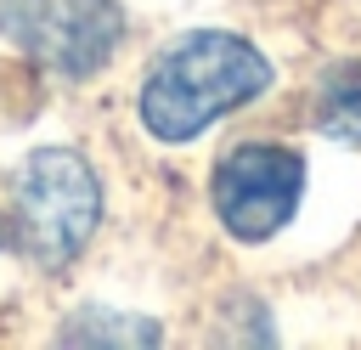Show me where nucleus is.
<instances>
[{
    "mask_svg": "<svg viewBox=\"0 0 361 350\" xmlns=\"http://www.w3.org/2000/svg\"><path fill=\"white\" fill-rule=\"evenodd\" d=\"M265 85H271V62L243 34L197 28V34H180L152 62V73L141 85V124L175 147V141L203 135L231 107L265 96Z\"/></svg>",
    "mask_w": 361,
    "mask_h": 350,
    "instance_id": "1",
    "label": "nucleus"
},
{
    "mask_svg": "<svg viewBox=\"0 0 361 350\" xmlns=\"http://www.w3.org/2000/svg\"><path fill=\"white\" fill-rule=\"evenodd\" d=\"M102 220V181L73 147H39L17 169V243L34 265L62 271L79 260Z\"/></svg>",
    "mask_w": 361,
    "mask_h": 350,
    "instance_id": "2",
    "label": "nucleus"
},
{
    "mask_svg": "<svg viewBox=\"0 0 361 350\" xmlns=\"http://www.w3.org/2000/svg\"><path fill=\"white\" fill-rule=\"evenodd\" d=\"M0 28L62 79H90L124 40L118 0H0Z\"/></svg>",
    "mask_w": 361,
    "mask_h": 350,
    "instance_id": "3",
    "label": "nucleus"
},
{
    "mask_svg": "<svg viewBox=\"0 0 361 350\" xmlns=\"http://www.w3.org/2000/svg\"><path fill=\"white\" fill-rule=\"evenodd\" d=\"M299 186H305V164L293 147H237L220 158L214 169V215L226 220L231 237L243 243H265L271 231H282L299 209Z\"/></svg>",
    "mask_w": 361,
    "mask_h": 350,
    "instance_id": "4",
    "label": "nucleus"
},
{
    "mask_svg": "<svg viewBox=\"0 0 361 350\" xmlns=\"http://www.w3.org/2000/svg\"><path fill=\"white\" fill-rule=\"evenodd\" d=\"M316 124H322V135L361 147V62L327 68V79L316 90Z\"/></svg>",
    "mask_w": 361,
    "mask_h": 350,
    "instance_id": "5",
    "label": "nucleus"
},
{
    "mask_svg": "<svg viewBox=\"0 0 361 350\" xmlns=\"http://www.w3.org/2000/svg\"><path fill=\"white\" fill-rule=\"evenodd\" d=\"M158 322L147 316H118V310H79L62 327V344H158Z\"/></svg>",
    "mask_w": 361,
    "mask_h": 350,
    "instance_id": "6",
    "label": "nucleus"
},
{
    "mask_svg": "<svg viewBox=\"0 0 361 350\" xmlns=\"http://www.w3.org/2000/svg\"><path fill=\"white\" fill-rule=\"evenodd\" d=\"M0 237H6V231H0Z\"/></svg>",
    "mask_w": 361,
    "mask_h": 350,
    "instance_id": "7",
    "label": "nucleus"
}]
</instances>
